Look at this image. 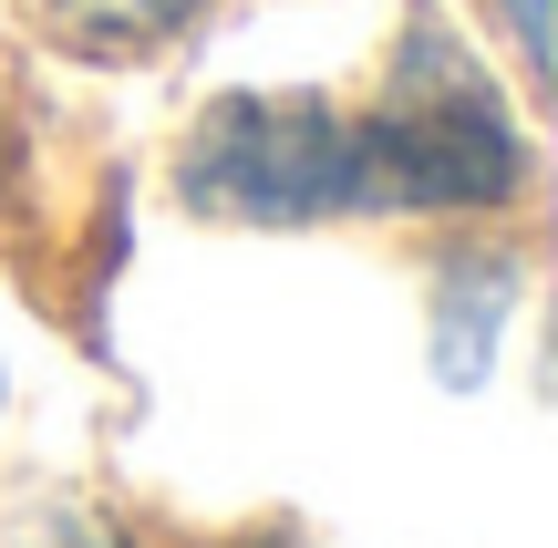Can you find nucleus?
<instances>
[{
    "label": "nucleus",
    "instance_id": "4",
    "mask_svg": "<svg viewBox=\"0 0 558 548\" xmlns=\"http://www.w3.org/2000/svg\"><path fill=\"white\" fill-rule=\"evenodd\" d=\"M507 21H518V52L548 62V0H507Z\"/></svg>",
    "mask_w": 558,
    "mask_h": 548
},
{
    "label": "nucleus",
    "instance_id": "5",
    "mask_svg": "<svg viewBox=\"0 0 558 548\" xmlns=\"http://www.w3.org/2000/svg\"><path fill=\"white\" fill-rule=\"evenodd\" d=\"M0 197H11V124H0Z\"/></svg>",
    "mask_w": 558,
    "mask_h": 548
},
{
    "label": "nucleus",
    "instance_id": "1",
    "mask_svg": "<svg viewBox=\"0 0 558 548\" xmlns=\"http://www.w3.org/2000/svg\"><path fill=\"white\" fill-rule=\"evenodd\" d=\"M362 156H373V218L507 207L518 176H527V135H518V114H507V94L435 32V21H414L383 114H362Z\"/></svg>",
    "mask_w": 558,
    "mask_h": 548
},
{
    "label": "nucleus",
    "instance_id": "3",
    "mask_svg": "<svg viewBox=\"0 0 558 548\" xmlns=\"http://www.w3.org/2000/svg\"><path fill=\"white\" fill-rule=\"evenodd\" d=\"M197 11H207V0H41V21H52L62 41H83V52H104V62L166 52Z\"/></svg>",
    "mask_w": 558,
    "mask_h": 548
},
{
    "label": "nucleus",
    "instance_id": "2",
    "mask_svg": "<svg viewBox=\"0 0 558 548\" xmlns=\"http://www.w3.org/2000/svg\"><path fill=\"white\" fill-rule=\"evenodd\" d=\"M177 197L197 218H239V228L373 218V156H362V124L311 94H228L186 135Z\"/></svg>",
    "mask_w": 558,
    "mask_h": 548
}]
</instances>
